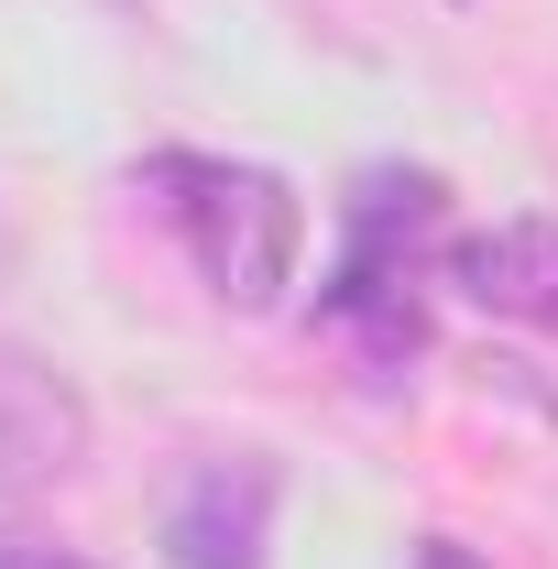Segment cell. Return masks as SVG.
Wrapping results in <instances>:
<instances>
[{"instance_id":"obj_5","label":"cell","mask_w":558,"mask_h":569,"mask_svg":"<svg viewBox=\"0 0 558 569\" xmlns=\"http://www.w3.org/2000/svg\"><path fill=\"white\" fill-rule=\"evenodd\" d=\"M449 284H460L482 318L558 329V219H492L471 241H449Z\"/></svg>"},{"instance_id":"obj_7","label":"cell","mask_w":558,"mask_h":569,"mask_svg":"<svg viewBox=\"0 0 558 569\" xmlns=\"http://www.w3.org/2000/svg\"><path fill=\"white\" fill-rule=\"evenodd\" d=\"M417 569H492V559H471L460 537H427V548H417Z\"/></svg>"},{"instance_id":"obj_3","label":"cell","mask_w":558,"mask_h":569,"mask_svg":"<svg viewBox=\"0 0 558 569\" xmlns=\"http://www.w3.org/2000/svg\"><path fill=\"white\" fill-rule=\"evenodd\" d=\"M275 493H285V471L263 449L198 460L176 482V503H165V569H263V548H275Z\"/></svg>"},{"instance_id":"obj_4","label":"cell","mask_w":558,"mask_h":569,"mask_svg":"<svg viewBox=\"0 0 558 569\" xmlns=\"http://www.w3.org/2000/svg\"><path fill=\"white\" fill-rule=\"evenodd\" d=\"M77 460H88V395L44 351L0 340V503L67 482Z\"/></svg>"},{"instance_id":"obj_2","label":"cell","mask_w":558,"mask_h":569,"mask_svg":"<svg viewBox=\"0 0 558 569\" xmlns=\"http://www.w3.org/2000/svg\"><path fill=\"white\" fill-rule=\"evenodd\" d=\"M438 230V176H361V198H350V252L340 274H329V318L372 340V361H406L417 351V296H406V263H417V241Z\"/></svg>"},{"instance_id":"obj_6","label":"cell","mask_w":558,"mask_h":569,"mask_svg":"<svg viewBox=\"0 0 558 569\" xmlns=\"http://www.w3.org/2000/svg\"><path fill=\"white\" fill-rule=\"evenodd\" d=\"M0 569H99V559H77V548H44V537H0Z\"/></svg>"},{"instance_id":"obj_1","label":"cell","mask_w":558,"mask_h":569,"mask_svg":"<svg viewBox=\"0 0 558 569\" xmlns=\"http://www.w3.org/2000/svg\"><path fill=\"white\" fill-rule=\"evenodd\" d=\"M142 198L176 219L187 263L209 274L219 307H275L296 284V252H307V209L275 164H230V153H153L142 164Z\"/></svg>"}]
</instances>
